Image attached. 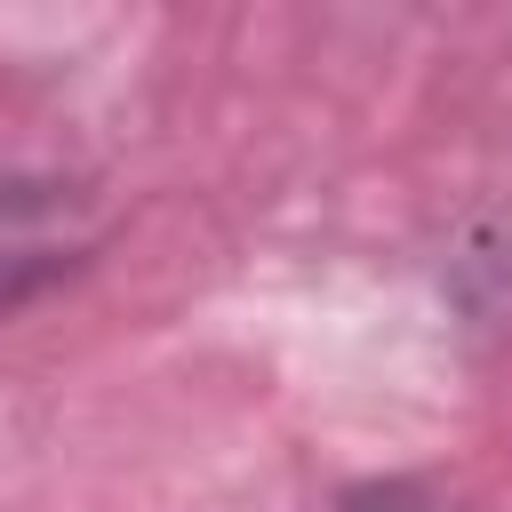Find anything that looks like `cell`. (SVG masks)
I'll use <instances>...</instances> for the list:
<instances>
[{
  "instance_id": "obj_1",
  "label": "cell",
  "mask_w": 512,
  "mask_h": 512,
  "mask_svg": "<svg viewBox=\"0 0 512 512\" xmlns=\"http://www.w3.org/2000/svg\"><path fill=\"white\" fill-rule=\"evenodd\" d=\"M104 216L64 176H0V320L40 304L56 280H72L96 248Z\"/></svg>"
},
{
  "instance_id": "obj_2",
  "label": "cell",
  "mask_w": 512,
  "mask_h": 512,
  "mask_svg": "<svg viewBox=\"0 0 512 512\" xmlns=\"http://www.w3.org/2000/svg\"><path fill=\"white\" fill-rule=\"evenodd\" d=\"M336 512H456V504H448V488H432V480H416V472H392V480L344 488Z\"/></svg>"
}]
</instances>
